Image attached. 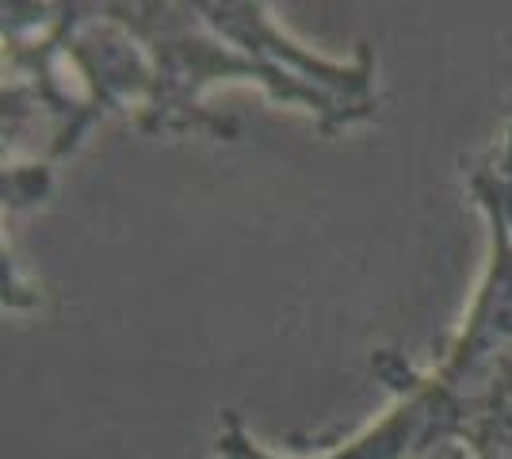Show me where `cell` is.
I'll use <instances>...</instances> for the list:
<instances>
[{
    "mask_svg": "<svg viewBox=\"0 0 512 459\" xmlns=\"http://www.w3.org/2000/svg\"><path fill=\"white\" fill-rule=\"evenodd\" d=\"M421 459H474V448H470L467 440H451V444H440V448H432L428 456Z\"/></svg>",
    "mask_w": 512,
    "mask_h": 459,
    "instance_id": "7a4b0ae2",
    "label": "cell"
},
{
    "mask_svg": "<svg viewBox=\"0 0 512 459\" xmlns=\"http://www.w3.org/2000/svg\"><path fill=\"white\" fill-rule=\"evenodd\" d=\"M218 459H276L272 452H264L241 425V417L234 410H226L222 417V433H218Z\"/></svg>",
    "mask_w": 512,
    "mask_h": 459,
    "instance_id": "6da1fadb",
    "label": "cell"
}]
</instances>
